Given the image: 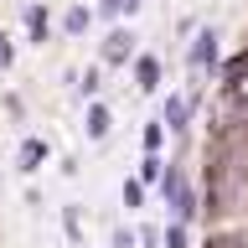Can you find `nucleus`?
I'll use <instances>...</instances> for the list:
<instances>
[{"label":"nucleus","instance_id":"nucleus-6","mask_svg":"<svg viewBox=\"0 0 248 248\" xmlns=\"http://www.w3.org/2000/svg\"><path fill=\"white\" fill-rule=\"evenodd\" d=\"M93 21H98V11H93V5H83V0H78V5H67V11H62L57 31H62V36H67V42H78V36H88V31H93Z\"/></svg>","mask_w":248,"mask_h":248},{"label":"nucleus","instance_id":"nucleus-1","mask_svg":"<svg viewBox=\"0 0 248 248\" xmlns=\"http://www.w3.org/2000/svg\"><path fill=\"white\" fill-rule=\"evenodd\" d=\"M160 197H166L170 222H197V186L186 176V166H170L166 181H160Z\"/></svg>","mask_w":248,"mask_h":248},{"label":"nucleus","instance_id":"nucleus-2","mask_svg":"<svg viewBox=\"0 0 248 248\" xmlns=\"http://www.w3.org/2000/svg\"><path fill=\"white\" fill-rule=\"evenodd\" d=\"M186 67H191L197 78H212L217 67H222V31L217 26L202 21V26L191 31V42H186Z\"/></svg>","mask_w":248,"mask_h":248},{"label":"nucleus","instance_id":"nucleus-4","mask_svg":"<svg viewBox=\"0 0 248 248\" xmlns=\"http://www.w3.org/2000/svg\"><path fill=\"white\" fill-rule=\"evenodd\" d=\"M191 108H197V98L191 93H166V104H160V119H166V129L176 140L191 129Z\"/></svg>","mask_w":248,"mask_h":248},{"label":"nucleus","instance_id":"nucleus-13","mask_svg":"<svg viewBox=\"0 0 248 248\" xmlns=\"http://www.w3.org/2000/svg\"><path fill=\"white\" fill-rule=\"evenodd\" d=\"M166 160H160V155H140V181H145V186H160V181H166Z\"/></svg>","mask_w":248,"mask_h":248},{"label":"nucleus","instance_id":"nucleus-14","mask_svg":"<svg viewBox=\"0 0 248 248\" xmlns=\"http://www.w3.org/2000/svg\"><path fill=\"white\" fill-rule=\"evenodd\" d=\"M145 191H150V186L135 176V181H124V186H119V202L129 207V212H140V207H145Z\"/></svg>","mask_w":248,"mask_h":248},{"label":"nucleus","instance_id":"nucleus-5","mask_svg":"<svg viewBox=\"0 0 248 248\" xmlns=\"http://www.w3.org/2000/svg\"><path fill=\"white\" fill-rule=\"evenodd\" d=\"M21 21H26V42L31 46H46V42H52V11H46V0H26Z\"/></svg>","mask_w":248,"mask_h":248},{"label":"nucleus","instance_id":"nucleus-3","mask_svg":"<svg viewBox=\"0 0 248 248\" xmlns=\"http://www.w3.org/2000/svg\"><path fill=\"white\" fill-rule=\"evenodd\" d=\"M135 31L129 26H108V36H104V46H98V62H104V67H129V62H135Z\"/></svg>","mask_w":248,"mask_h":248},{"label":"nucleus","instance_id":"nucleus-16","mask_svg":"<svg viewBox=\"0 0 248 248\" xmlns=\"http://www.w3.org/2000/svg\"><path fill=\"white\" fill-rule=\"evenodd\" d=\"M11 67H16V42L5 36V31H0V78L11 73Z\"/></svg>","mask_w":248,"mask_h":248},{"label":"nucleus","instance_id":"nucleus-12","mask_svg":"<svg viewBox=\"0 0 248 248\" xmlns=\"http://www.w3.org/2000/svg\"><path fill=\"white\" fill-rule=\"evenodd\" d=\"M166 119H145V129H140V145H145V155H160L166 150Z\"/></svg>","mask_w":248,"mask_h":248},{"label":"nucleus","instance_id":"nucleus-8","mask_svg":"<svg viewBox=\"0 0 248 248\" xmlns=\"http://www.w3.org/2000/svg\"><path fill=\"white\" fill-rule=\"evenodd\" d=\"M46 155H52V150H46V140H42V135H26V140H21V150H16V166L31 176V170L46 166Z\"/></svg>","mask_w":248,"mask_h":248},{"label":"nucleus","instance_id":"nucleus-7","mask_svg":"<svg viewBox=\"0 0 248 248\" xmlns=\"http://www.w3.org/2000/svg\"><path fill=\"white\" fill-rule=\"evenodd\" d=\"M108 129H114V114H108V104L98 98V104H88V114H83V135L93 140V145H104Z\"/></svg>","mask_w":248,"mask_h":248},{"label":"nucleus","instance_id":"nucleus-10","mask_svg":"<svg viewBox=\"0 0 248 248\" xmlns=\"http://www.w3.org/2000/svg\"><path fill=\"white\" fill-rule=\"evenodd\" d=\"M73 93H78V98H83V104H98V93H104V62H93L88 73H78Z\"/></svg>","mask_w":248,"mask_h":248},{"label":"nucleus","instance_id":"nucleus-17","mask_svg":"<svg viewBox=\"0 0 248 248\" xmlns=\"http://www.w3.org/2000/svg\"><path fill=\"white\" fill-rule=\"evenodd\" d=\"M62 228H67V238H73V243H83V217H78V207H67V212H62Z\"/></svg>","mask_w":248,"mask_h":248},{"label":"nucleus","instance_id":"nucleus-18","mask_svg":"<svg viewBox=\"0 0 248 248\" xmlns=\"http://www.w3.org/2000/svg\"><path fill=\"white\" fill-rule=\"evenodd\" d=\"M108 248H140V228H114V243Z\"/></svg>","mask_w":248,"mask_h":248},{"label":"nucleus","instance_id":"nucleus-15","mask_svg":"<svg viewBox=\"0 0 248 248\" xmlns=\"http://www.w3.org/2000/svg\"><path fill=\"white\" fill-rule=\"evenodd\" d=\"M166 248H191V222H166Z\"/></svg>","mask_w":248,"mask_h":248},{"label":"nucleus","instance_id":"nucleus-9","mask_svg":"<svg viewBox=\"0 0 248 248\" xmlns=\"http://www.w3.org/2000/svg\"><path fill=\"white\" fill-rule=\"evenodd\" d=\"M135 88L140 93H160V57L155 52H140L135 57Z\"/></svg>","mask_w":248,"mask_h":248},{"label":"nucleus","instance_id":"nucleus-11","mask_svg":"<svg viewBox=\"0 0 248 248\" xmlns=\"http://www.w3.org/2000/svg\"><path fill=\"white\" fill-rule=\"evenodd\" d=\"M140 5H145V0H98L93 11H98V21H108V26H119L124 16H140Z\"/></svg>","mask_w":248,"mask_h":248}]
</instances>
